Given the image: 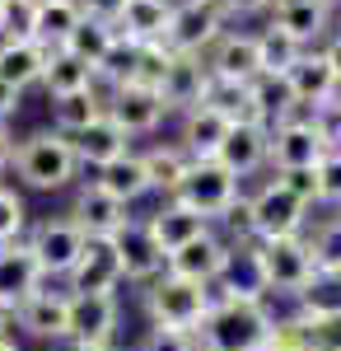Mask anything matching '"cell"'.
Returning <instances> with one entry per match:
<instances>
[{
  "instance_id": "obj_1",
  "label": "cell",
  "mask_w": 341,
  "mask_h": 351,
  "mask_svg": "<svg viewBox=\"0 0 341 351\" xmlns=\"http://www.w3.org/2000/svg\"><path fill=\"white\" fill-rule=\"evenodd\" d=\"M276 314L266 309V300H234L215 295L210 314L197 328V347L201 351H262L271 342Z\"/></svg>"
},
{
  "instance_id": "obj_2",
  "label": "cell",
  "mask_w": 341,
  "mask_h": 351,
  "mask_svg": "<svg viewBox=\"0 0 341 351\" xmlns=\"http://www.w3.org/2000/svg\"><path fill=\"white\" fill-rule=\"evenodd\" d=\"M14 173H19V183L33 192H61L75 183L79 173V160H75V145H71V136L52 132V127H42V132H28L19 145H14Z\"/></svg>"
},
{
  "instance_id": "obj_3",
  "label": "cell",
  "mask_w": 341,
  "mask_h": 351,
  "mask_svg": "<svg viewBox=\"0 0 341 351\" xmlns=\"http://www.w3.org/2000/svg\"><path fill=\"white\" fill-rule=\"evenodd\" d=\"M140 304L150 314V328H178V332H197L201 319L215 304L210 286H197L187 276H173L164 267V276H155L150 286H140Z\"/></svg>"
},
{
  "instance_id": "obj_4",
  "label": "cell",
  "mask_w": 341,
  "mask_h": 351,
  "mask_svg": "<svg viewBox=\"0 0 341 351\" xmlns=\"http://www.w3.org/2000/svg\"><path fill=\"white\" fill-rule=\"evenodd\" d=\"M238 192H243V183H238L220 160H192L187 173H183V183L173 188V202H183L187 211H197L201 220L220 225L225 211L238 202Z\"/></svg>"
},
{
  "instance_id": "obj_5",
  "label": "cell",
  "mask_w": 341,
  "mask_h": 351,
  "mask_svg": "<svg viewBox=\"0 0 341 351\" xmlns=\"http://www.w3.org/2000/svg\"><path fill=\"white\" fill-rule=\"evenodd\" d=\"M257 248V267H262L266 295H290L299 300V291L314 281V248H309V234H294V239H266L253 243Z\"/></svg>"
},
{
  "instance_id": "obj_6",
  "label": "cell",
  "mask_w": 341,
  "mask_h": 351,
  "mask_svg": "<svg viewBox=\"0 0 341 351\" xmlns=\"http://www.w3.org/2000/svg\"><path fill=\"white\" fill-rule=\"evenodd\" d=\"M24 243L33 248V258H38V267H42L47 281H66L71 267L79 263V253H84V230L71 216H47V220L28 225Z\"/></svg>"
},
{
  "instance_id": "obj_7",
  "label": "cell",
  "mask_w": 341,
  "mask_h": 351,
  "mask_svg": "<svg viewBox=\"0 0 341 351\" xmlns=\"http://www.w3.org/2000/svg\"><path fill=\"white\" fill-rule=\"evenodd\" d=\"M248 206H253V239H257V243H266V239H294V234H304L309 220H314V216H309V206H304L290 188H281L276 178L253 192Z\"/></svg>"
},
{
  "instance_id": "obj_8",
  "label": "cell",
  "mask_w": 341,
  "mask_h": 351,
  "mask_svg": "<svg viewBox=\"0 0 341 351\" xmlns=\"http://www.w3.org/2000/svg\"><path fill=\"white\" fill-rule=\"evenodd\" d=\"M103 112L122 127L127 136H150L168 117L164 108V94L155 84H140V80H122V84H108L103 94Z\"/></svg>"
},
{
  "instance_id": "obj_9",
  "label": "cell",
  "mask_w": 341,
  "mask_h": 351,
  "mask_svg": "<svg viewBox=\"0 0 341 351\" xmlns=\"http://www.w3.org/2000/svg\"><path fill=\"white\" fill-rule=\"evenodd\" d=\"M323 160H327V141H323V132L314 127L309 112H299V117L271 127L266 164H271L276 173H286V169H318Z\"/></svg>"
},
{
  "instance_id": "obj_10",
  "label": "cell",
  "mask_w": 341,
  "mask_h": 351,
  "mask_svg": "<svg viewBox=\"0 0 341 351\" xmlns=\"http://www.w3.org/2000/svg\"><path fill=\"white\" fill-rule=\"evenodd\" d=\"M14 328H24L28 337L61 347L71 337V291H52V286H38L28 300L14 304Z\"/></svg>"
},
{
  "instance_id": "obj_11",
  "label": "cell",
  "mask_w": 341,
  "mask_h": 351,
  "mask_svg": "<svg viewBox=\"0 0 341 351\" xmlns=\"http://www.w3.org/2000/svg\"><path fill=\"white\" fill-rule=\"evenodd\" d=\"M122 253H117V239H84V253L79 263L66 276V291L71 295H117L122 286Z\"/></svg>"
},
{
  "instance_id": "obj_12",
  "label": "cell",
  "mask_w": 341,
  "mask_h": 351,
  "mask_svg": "<svg viewBox=\"0 0 341 351\" xmlns=\"http://www.w3.org/2000/svg\"><path fill=\"white\" fill-rule=\"evenodd\" d=\"M220 38H225V19L220 14H210L206 5H197V0H178L173 5V24H168V38H164L168 52L210 56V47Z\"/></svg>"
},
{
  "instance_id": "obj_13",
  "label": "cell",
  "mask_w": 341,
  "mask_h": 351,
  "mask_svg": "<svg viewBox=\"0 0 341 351\" xmlns=\"http://www.w3.org/2000/svg\"><path fill=\"white\" fill-rule=\"evenodd\" d=\"M66 216L84 230V239H117V234H122V230L136 220L127 202L108 197V192L94 188V183H84V188L75 192V206H71Z\"/></svg>"
},
{
  "instance_id": "obj_14",
  "label": "cell",
  "mask_w": 341,
  "mask_h": 351,
  "mask_svg": "<svg viewBox=\"0 0 341 351\" xmlns=\"http://www.w3.org/2000/svg\"><path fill=\"white\" fill-rule=\"evenodd\" d=\"M286 80H290V94H294L299 112H318L323 104H332L341 94V80L332 71V61L323 56V47H304V56L286 71Z\"/></svg>"
},
{
  "instance_id": "obj_15",
  "label": "cell",
  "mask_w": 341,
  "mask_h": 351,
  "mask_svg": "<svg viewBox=\"0 0 341 351\" xmlns=\"http://www.w3.org/2000/svg\"><path fill=\"white\" fill-rule=\"evenodd\" d=\"M206 84H210L206 56H183V52H173L155 89L164 94V108H168V112H187V108H197V104L206 99Z\"/></svg>"
},
{
  "instance_id": "obj_16",
  "label": "cell",
  "mask_w": 341,
  "mask_h": 351,
  "mask_svg": "<svg viewBox=\"0 0 341 351\" xmlns=\"http://www.w3.org/2000/svg\"><path fill=\"white\" fill-rule=\"evenodd\" d=\"M117 253H122V276H127L131 286H150V281L164 276V267H168V258H164V248L155 243V234H150L145 220H131V225L117 234Z\"/></svg>"
},
{
  "instance_id": "obj_17",
  "label": "cell",
  "mask_w": 341,
  "mask_h": 351,
  "mask_svg": "<svg viewBox=\"0 0 341 351\" xmlns=\"http://www.w3.org/2000/svg\"><path fill=\"white\" fill-rule=\"evenodd\" d=\"M150 234H155V243L164 248V258H173L178 248H187L192 239H201V234H210L215 225L210 220H201L197 211H187L183 202H173V197H164L155 211H150Z\"/></svg>"
},
{
  "instance_id": "obj_18",
  "label": "cell",
  "mask_w": 341,
  "mask_h": 351,
  "mask_svg": "<svg viewBox=\"0 0 341 351\" xmlns=\"http://www.w3.org/2000/svg\"><path fill=\"white\" fill-rule=\"evenodd\" d=\"M122 324L117 295H71V337L66 342H112Z\"/></svg>"
},
{
  "instance_id": "obj_19",
  "label": "cell",
  "mask_w": 341,
  "mask_h": 351,
  "mask_svg": "<svg viewBox=\"0 0 341 351\" xmlns=\"http://www.w3.org/2000/svg\"><path fill=\"white\" fill-rule=\"evenodd\" d=\"M210 75H220V80H238V84H253L262 75V52H257V33H229L225 28V38L210 47L206 56Z\"/></svg>"
},
{
  "instance_id": "obj_20",
  "label": "cell",
  "mask_w": 341,
  "mask_h": 351,
  "mask_svg": "<svg viewBox=\"0 0 341 351\" xmlns=\"http://www.w3.org/2000/svg\"><path fill=\"white\" fill-rule=\"evenodd\" d=\"M225 263H229V243H225V234H215V230H210V234H201V239H192L187 248H178V253L168 258V271L215 291V281H220Z\"/></svg>"
},
{
  "instance_id": "obj_21",
  "label": "cell",
  "mask_w": 341,
  "mask_h": 351,
  "mask_svg": "<svg viewBox=\"0 0 341 351\" xmlns=\"http://www.w3.org/2000/svg\"><path fill=\"white\" fill-rule=\"evenodd\" d=\"M271 24L286 28L299 47H318L332 33V5L327 0H276Z\"/></svg>"
},
{
  "instance_id": "obj_22",
  "label": "cell",
  "mask_w": 341,
  "mask_h": 351,
  "mask_svg": "<svg viewBox=\"0 0 341 351\" xmlns=\"http://www.w3.org/2000/svg\"><path fill=\"white\" fill-rule=\"evenodd\" d=\"M266 145H271V127H257V122H234L215 160H220L238 178V183H243V178H253L257 169H266Z\"/></svg>"
},
{
  "instance_id": "obj_23",
  "label": "cell",
  "mask_w": 341,
  "mask_h": 351,
  "mask_svg": "<svg viewBox=\"0 0 341 351\" xmlns=\"http://www.w3.org/2000/svg\"><path fill=\"white\" fill-rule=\"evenodd\" d=\"M38 286H47V276L38 267L33 248H28L24 239L0 243V300H5V304H19V300H28Z\"/></svg>"
},
{
  "instance_id": "obj_24",
  "label": "cell",
  "mask_w": 341,
  "mask_h": 351,
  "mask_svg": "<svg viewBox=\"0 0 341 351\" xmlns=\"http://www.w3.org/2000/svg\"><path fill=\"white\" fill-rule=\"evenodd\" d=\"M229 117L225 112H215L210 104H197V108L183 112V136H178V145H183L192 160H215L220 155V145H225V136H229Z\"/></svg>"
},
{
  "instance_id": "obj_25",
  "label": "cell",
  "mask_w": 341,
  "mask_h": 351,
  "mask_svg": "<svg viewBox=\"0 0 341 351\" xmlns=\"http://www.w3.org/2000/svg\"><path fill=\"white\" fill-rule=\"evenodd\" d=\"M215 295H234V300H266V281L257 267V248L253 243H229V263L215 281Z\"/></svg>"
},
{
  "instance_id": "obj_26",
  "label": "cell",
  "mask_w": 341,
  "mask_h": 351,
  "mask_svg": "<svg viewBox=\"0 0 341 351\" xmlns=\"http://www.w3.org/2000/svg\"><path fill=\"white\" fill-rule=\"evenodd\" d=\"M94 188H103L108 197H117V202H127L136 206L140 197H150V173H145V160L140 155H117V160H108L103 169H94Z\"/></svg>"
},
{
  "instance_id": "obj_27",
  "label": "cell",
  "mask_w": 341,
  "mask_h": 351,
  "mask_svg": "<svg viewBox=\"0 0 341 351\" xmlns=\"http://www.w3.org/2000/svg\"><path fill=\"white\" fill-rule=\"evenodd\" d=\"M173 5L178 0H127V10L117 14V33L131 43H164L173 24Z\"/></svg>"
},
{
  "instance_id": "obj_28",
  "label": "cell",
  "mask_w": 341,
  "mask_h": 351,
  "mask_svg": "<svg viewBox=\"0 0 341 351\" xmlns=\"http://www.w3.org/2000/svg\"><path fill=\"white\" fill-rule=\"evenodd\" d=\"M71 145H75L79 169H103L108 160H117V155H127V150H131V136H127V132H122V127H117V122L103 112V117H99L94 127H84V132H79Z\"/></svg>"
},
{
  "instance_id": "obj_29",
  "label": "cell",
  "mask_w": 341,
  "mask_h": 351,
  "mask_svg": "<svg viewBox=\"0 0 341 351\" xmlns=\"http://www.w3.org/2000/svg\"><path fill=\"white\" fill-rule=\"evenodd\" d=\"M47 47L42 43H5L0 38V80L14 84V89H28V84H42V71H47Z\"/></svg>"
},
{
  "instance_id": "obj_30",
  "label": "cell",
  "mask_w": 341,
  "mask_h": 351,
  "mask_svg": "<svg viewBox=\"0 0 341 351\" xmlns=\"http://www.w3.org/2000/svg\"><path fill=\"white\" fill-rule=\"evenodd\" d=\"M103 117V89L94 84V89H79V94H61L52 99V132L71 136L75 141L84 127H94Z\"/></svg>"
},
{
  "instance_id": "obj_31",
  "label": "cell",
  "mask_w": 341,
  "mask_h": 351,
  "mask_svg": "<svg viewBox=\"0 0 341 351\" xmlns=\"http://www.w3.org/2000/svg\"><path fill=\"white\" fill-rule=\"evenodd\" d=\"M94 84H99V71L84 66L79 56H71L66 47H56V52L47 56V71H42V89H47V99L79 94V89H94Z\"/></svg>"
},
{
  "instance_id": "obj_32",
  "label": "cell",
  "mask_w": 341,
  "mask_h": 351,
  "mask_svg": "<svg viewBox=\"0 0 341 351\" xmlns=\"http://www.w3.org/2000/svg\"><path fill=\"white\" fill-rule=\"evenodd\" d=\"M79 19H84L79 0H38V33H33V43L56 52V47H66V38L75 33Z\"/></svg>"
},
{
  "instance_id": "obj_33",
  "label": "cell",
  "mask_w": 341,
  "mask_h": 351,
  "mask_svg": "<svg viewBox=\"0 0 341 351\" xmlns=\"http://www.w3.org/2000/svg\"><path fill=\"white\" fill-rule=\"evenodd\" d=\"M201 104H210L215 112H225L229 122H257V127H266L262 112H257V99H253V84H238V80H220V75H210L206 99H201Z\"/></svg>"
},
{
  "instance_id": "obj_34",
  "label": "cell",
  "mask_w": 341,
  "mask_h": 351,
  "mask_svg": "<svg viewBox=\"0 0 341 351\" xmlns=\"http://www.w3.org/2000/svg\"><path fill=\"white\" fill-rule=\"evenodd\" d=\"M145 173H150V192H159V197H173V188L183 183L187 164H192V155H187L178 141H168V145H150L145 155Z\"/></svg>"
},
{
  "instance_id": "obj_35",
  "label": "cell",
  "mask_w": 341,
  "mask_h": 351,
  "mask_svg": "<svg viewBox=\"0 0 341 351\" xmlns=\"http://www.w3.org/2000/svg\"><path fill=\"white\" fill-rule=\"evenodd\" d=\"M112 43H117V24H108V19H94V14H84L75 24V33L66 38V52L79 56L84 66H103V56L112 52Z\"/></svg>"
},
{
  "instance_id": "obj_36",
  "label": "cell",
  "mask_w": 341,
  "mask_h": 351,
  "mask_svg": "<svg viewBox=\"0 0 341 351\" xmlns=\"http://www.w3.org/2000/svg\"><path fill=\"white\" fill-rule=\"evenodd\" d=\"M253 99H257V112H262L266 127L299 117V104H294V94H290L286 75H257V80H253Z\"/></svg>"
},
{
  "instance_id": "obj_37",
  "label": "cell",
  "mask_w": 341,
  "mask_h": 351,
  "mask_svg": "<svg viewBox=\"0 0 341 351\" xmlns=\"http://www.w3.org/2000/svg\"><path fill=\"white\" fill-rule=\"evenodd\" d=\"M257 52H262V75H286L290 66L304 56V47L290 38L286 28H276V24H266L262 33H257Z\"/></svg>"
},
{
  "instance_id": "obj_38",
  "label": "cell",
  "mask_w": 341,
  "mask_h": 351,
  "mask_svg": "<svg viewBox=\"0 0 341 351\" xmlns=\"http://www.w3.org/2000/svg\"><path fill=\"white\" fill-rule=\"evenodd\" d=\"M299 314H341V271H314V281L299 291Z\"/></svg>"
},
{
  "instance_id": "obj_39",
  "label": "cell",
  "mask_w": 341,
  "mask_h": 351,
  "mask_svg": "<svg viewBox=\"0 0 341 351\" xmlns=\"http://www.w3.org/2000/svg\"><path fill=\"white\" fill-rule=\"evenodd\" d=\"M33 33H38V0H5L0 5V38L28 43Z\"/></svg>"
},
{
  "instance_id": "obj_40",
  "label": "cell",
  "mask_w": 341,
  "mask_h": 351,
  "mask_svg": "<svg viewBox=\"0 0 341 351\" xmlns=\"http://www.w3.org/2000/svg\"><path fill=\"white\" fill-rule=\"evenodd\" d=\"M309 248H314V263L323 271H341V216H327L309 234Z\"/></svg>"
},
{
  "instance_id": "obj_41",
  "label": "cell",
  "mask_w": 341,
  "mask_h": 351,
  "mask_svg": "<svg viewBox=\"0 0 341 351\" xmlns=\"http://www.w3.org/2000/svg\"><path fill=\"white\" fill-rule=\"evenodd\" d=\"M309 351H341V314H299Z\"/></svg>"
},
{
  "instance_id": "obj_42",
  "label": "cell",
  "mask_w": 341,
  "mask_h": 351,
  "mask_svg": "<svg viewBox=\"0 0 341 351\" xmlns=\"http://www.w3.org/2000/svg\"><path fill=\"white\" fill-rule=\"evenodd\" d=\"M28 234V206L14 188H0V243H14Z\"/></svg>"
},
{
  "instance_id": "obj_43",
  "label": "cell",
  "mask_w": 341,
  "mask_h": 351,
  "mask_svg": "<svg viewBox=\"0 0 341 351\" xmlns=\"http://www.w3.org/2000/svg\"><path fill=\"white\" fill-rule=\"evenodd\" d=\"M318 206H341V150H327L318 164Z\"/></svg>"
},
{
  "instance_id": "obj_44",
  "label": "cell",
  "mask_w": 341,
  "mask_h": 351,
  "mask_svg": "<svg viewBox=\"0 0 341 351\" xmlns=\"http://www.w3.org/2000/svg\"><path fill=\"white\" fill-rule=\"evenodd\" d=\"M140 351H201L197 332H178V328H150L140 337Z\"/></svg>"
},
{
  "instance_id": "obj_45",
  "label": "cell",
  "mask_w": 341,
  "mask_h": 351,
  "mask_svg": "<svg viewBox=\"0 0 341 351\" xmlns=\"http://www.w3.org/2000/svg\"><path fill=\"white\" fill-rule=\"evenodd\" d=\"M276 183L281 188H290L309 211L318 206V169H286V173H276Z\"/></svg>"
},
{
  "instance_id": "obj_46",
  "label": "cell",
  "mask_w": 341,
  "mask_h": 351,
  "mask_svg": "<svg viewBox=\"0 0 341 351\" xmlns=\"http://www.w3.org/2000/svg\"><path fill=\"white\" fill-rule=\"evenodd\" d=\"M314 117V127L323 132V141H327V150H341V99H332V104H323L318 112H309Z\"/></svg>"
},
{
  "instance_id": "obj_47",
  "label": "cell",
  "mask_w": 341,
  "mask_h": 351,
  "mask_svg": "<svg viewBox=\"0 0 341 351\" xmlns=\"http://www.w3.org/2000/svg\"><path fill=\"white\" fill-rule=\"evenodd\" d=\"M84 5V14H94V19H108V24H117V14L127 10V0H79Z\"/></svg>"
},
{
  "instance_id": "obj_48",
  "label": "cell",
  "mask_w": 341,
  "mask_h": 351,
  "mask_svg": "<svg viewBox=\"0 0 341 351\" xmlns=\"http://www.w3.org/2000/svg\"><path fill=\"white\" fill-rule=\"evenodd\" d=\"M19 104H24V89H14V84H5L0 80V127L19 112Z\"/></svg>"
},
{
  "instance_id": "obj_49",
  "label": "cell",
  "mask_w": 341,
  "mask_h": 351,
  "mask_svg": "<svg viewBox=\"0 0 341 351\" xmlns=\"http://www.w3.org/2000/svg\"><path fill=\"white\" fill-rule=\"evenodd\" d=\"M14 145H19V141L10 136V127H0V173L14 169Z\"/></svg>"
},
{
  "instance_id": "obj_50",
  "label": "cell",
  "mask_w": 341,
  "mask_h": 351,
  "mask_svg": "<svg viewBox=\"0 0 341 351\" xmlns=\"http://www.w3.org/2000/svg\"><path fill=\"white\" fill-rule=\"evenodd\" d=\"M323 56L332 61V71H337V80H341V28H337V33H327V43H323Z\"/></svg>"
},
{
  "instance_id": "obj_51",
  "label": "cell",
  "mask_w": 341,
  "mask_h": 351,
  "mask_svg": "<svg viewBox=\"0 0 341 351\" xmlns=\"http://www.w3.org/2000/svg\"><path fill=\"white\" fill-rule=\"evenodd\" d=\"M276 10V0H234V14H266Z\"/></svg>"
},
{
  "instance_id": "obj_52",
  "label": "cell",
  "mask_w": 341,
  "mask_h": 351,
  "mask_svg": "<svg viewBox=\"0 0 341 351\" xmlns=\"http://www.w3.org/2000/svg\"><path fill=\"white\" fill-rule=\"evenodd\" d=\"M56 351H117V342H61Z\"/></svg>"
},
{
  "instance_id": "obj_53",
  "label": "cell",
  "mask_w": 341,
  "mask_h": 351,
  "mask_svg": "<svg viewBox=\"0 0 341 351\" xmlns=\"http://www.w3.org/2000/svg\"><path fill=\"white\" fill-rule=\"evenodd\" d=\"M197 5H206L210 14H220V19H234V0H197Z\"/></svg>"
},
{
  "instance_id": "obj_54",
  "label": "cell",
  "mask_w": 341,
  "mask_h": 351,
  "mask_svg": "<svg viewBox=\"0 0 341 351\" xmlns=\"http://www.w3.org/2000/svg\"><path fill=\"white\" fill-rule=\"evenodd\" d=\"M10 328H14V304H5V300H0V337H5Z\"/></svg>"
},
{
  "instance_id": "obj_55",
  "label": "cell",
  "mask_w": 341,
  "mask_h": 351,
  "mask_svg": "<svg viewBox=\"0 0 341 351\" xmlns=\"http://www.w3.org/2000/svg\"><path fill=\"white\" fill-rule=\"evenodd\" d=\"M0 351H19V342H14V337L5 332V337H0Z\"/></svg>"
},
{
  "instance_id": "obj_56",
  "label": "cell",
  "mask_w": 341,
  "mask_h": 351,
  "mask_svg": "<svg viewBox=\"0 0 341 351\" xmlns=\"http://www.w3.org/2000/svg\"><path fill=\"white\" fill-rule=\"evenodd\" d=\"M327 5H332V10H341V0H327Z\"/></svg>"
},
{
  "instance_id": "obj_57",
  "label": "cell",
  "mask_w": 341,
  "mask_h": 351,
  "mask_svg": "<svg viewBox=\"0 0 341 351\" xmlns=\"http://www.w3.org/2000/svg\"><path fill=\"white\" fill-rule=\"evenodd\" d=\"M47 351H56V347H47Z\"/></svg>"
},
{
  "instance_id": "obj_58",
  "label": "cell",
  "mask_w": 341,
  "mask_h": 351,
  "mask_svg": "<svg viewBox=\"0 0 341 351\" xmlns=\"http://www.w3.org/2000/svg\"><path fill=\"white\" fill-rule=\"evenodd\" d=\"M0 5H5V0H0Z\"/></svg>"
},
{
  "instance_id": "obj_59",
  "label": "cell",
  "mask_w": 341,
  "mask_h": 351,
  "mask_svg": "<svg viewBox=\"0 0 341 351\" xmlns=\"http://www.w3.org/2000/svg\"><path fill=\"white\" fill-rule=\"evenodd\" d=\"M337 99H341V94H337Z\"/></svg>"
}]
</instances>
